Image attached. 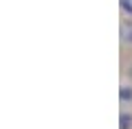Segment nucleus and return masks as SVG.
Instances as JSON below:
<instances>
[{
	"label": "nucleus",
	"instance_id": "f03ea898",
	"mask_svg": "<svg viewBox=\"0 0 132 129\" xmlns=\"http://www.w3.org/2000/svg\"><path fill=\"white\" fill-rule=\"evenodd\" d=\"M121 5H123V9H128L132 13V5H130V0H121Z\"/></svg>",
	"mask_w": 132,
	"mask_h": 129
},
{
	"label": "nucleus",
	"instance_id": "f257e3e1",
	"mask_svg": "<svg viewBox=\"0 0 132 129\" xmlns=\"http://www.w3.org/2000/svg\"><path fill=\"white\" fill-rule=\"evenodd\" d=\"M121 101H132V88H121Z\"/></svg>",
	"mask_w": 132,
	"mask_h": 129
}]
</instances>
